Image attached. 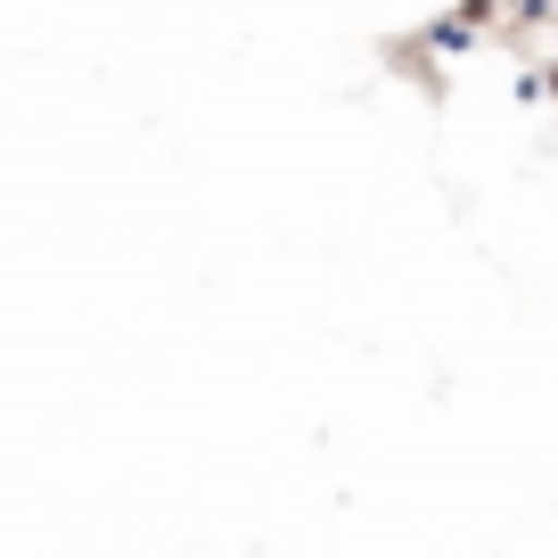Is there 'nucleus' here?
I'll return each instance as SVG.
<instances>
[{
  "mask_svg": "<svg viewBox=\"0 0 558 558\" xmlns=\"http://www.w3.org/2000/svg\"><path fill=\"white\" fill-rule=\"evenodd\" d=\"M550 90H558V66H550Z\"/></svg>",
  "mask_w": 558,
  "mask_h": 558,
  "instance_id": "3",
  "label": "nucleus"
},
{
  "mask_svg": "<svg viewBox=\"0 0 558 558\" xmlns=\"http://www.w3.org/2000/svg\"><path fill=\"white\" fill-rule=\"evenodd\" d=\"M460 17H469V25H485V17H493V0H460Z\"/></svg>",
  "mask_w": 558,
  "mask_h": 558,
  "instance_id": "2",
  "label": "nucleus"
},
{
  "mask_svg": "<svg viewBox=\"0 0 558 558\" xmlns=\"http://www.w3.org/2000/svg\"><path fill=\"white\" fill-rule=\"evenodd\" d=\"M427 41H436V50H469V17H444V25H427Z\"/></svg>",
  "mask_w": 558,
  "mask_h": 558,
  "instance_id": "1",
  "label": "nucleus"
}]
</instances>
